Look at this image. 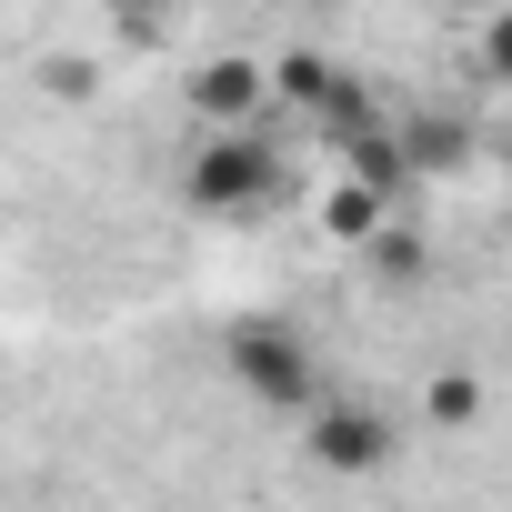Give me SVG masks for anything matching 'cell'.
<instances>
[{"instance_id": "6da1fadb", "label": "cell", "mask_w": 512, "mask_h": 512, "mask_svg": "<svg viewBox=\"0 0 512 512\" xmlns=\"http://www.w3.org/2000/svg\"><path fill=\"white\" fill-rule=\"evenodd\" d=\"M181 201L191 211H262V201H282V151L251 121H211V141L181 171Z\"/></svg>"}, {"instance_id": "7a4b0ae2", "label": "cell", "mask_w": 512, "mask_h": 512, "mask_svg": "<svg viewBox=\"0 0 512 512\" xmlns=\"http://www.w3.org/2000/svg\"><path fill=\"white\" fill-rule=\"evenodd\" d=\"M221 362H231V382L262 402V412H312L322 402V362H312V332H292V322H231V342H221Z\"/></svg>"}, {"instance_id": "3957f363", "label": "cell", "mask_w": 512, "mask_h": 512, "mask_svg": "<svg viewBox=\"0 0 512 512\" xmlns=\"http://www.w3.org/2000/svg\"><path fill=\"white\" fill-rule=\"evenodd\" d=\"M302 452H312L322 472L362 482V472H382V462L402 452V432H392V422H382L372 402H332V392H322V402L302 412Z\"/></svg>"}, {"instance_id": "277c9868", "label": "cell", "mask_w": 512, "mask_h": 512, "mask_svg": "<svg viewBox=\"0 0 512 512\" xmlns=\"http://www.w3.org/2000/svg\"><path fill=\"white\" fill-rule=\"evenodd\" d=\"M262 81H272V101H282V111H322V121H362V91H352V81H342V71L322 61V51H282V61H272Z\"/></svg>"}, {"instance_id": "5b68a950", "label": "cell", "mask_w": 512, "mask_h": 512, "mask_svg": "<svg viewBox=\"0 0 512 512\" xmlns=\"http://www.w3.org/2000/svg\"><path fill=\"white\" fill-rule=\"evenodd\" d=\"M392 141H402V171H412V191L472 161V121H462V111H402V121H392Z\"/></svg>"}, {"instance_id": "8992f818", "label": "cell", "mask_w": 512, "mask_h": 512, "mask_svg": "<svg viewBox=\"0 0 512 512\" xmlns=\"http://www.w3.org/2000/svg\"><path fill=\"white\" fill-rule=\"evenodd\" d=\"M352 251H362V272H372L382 292H422V272H432V251H422V231H412L402 211H382Z\"/></svg>"}, {"instance_id": "52a82bcc", "label": "cell", "mask_w": 512, "mask_h": 512, "mask_svg": "<svg viewBox=\"0 0 512 512\" xmlns=\"http://www.w3.org/2000/svg\"><path fill=\"white\" fill-rule=\"evenodd\" d=\"M191 111H201V121H251V111H272L262 61H201V71H191Z\"/></svg>"}, {"instance_id": "ba28073f", "label": "cell", "mask_w": 512, "mask_h": 512, "mask_svg": "<svg viewBox=\"0 0 512 512\" xmlns=\"http://www.w3.org/2000/svg\"><path fill=\"white\" fill-rule=\"evenodd\" d=\"M382 211H392V191H372V181L352 171V181H342V191L322 201V231H332V241H362V231H372Z\"/></svg>"}, {"instance_id": "9c48e42d", "label": "cell", "mask_w": 512, "mask_h": 512, "mask_svg": "<svg viewBox=\"0 0 512 512\" xmlns=\"http://www.w3.org/2000/svg\"><path fill=\"white\" fill-rule=\"evenodd\" d=\"M422 422H432V432L482 422V382H472V372H432V382H422Z\"/></svg>"}, {"instance_id": "30bf717a", "label": "cell", "mask_w": 512, "mask_h": 512, "mask_svg": "<svg viewBox=\"0 0 512 512\" xmlns=\"http://www.w3.org/2000/svg\"><path fill=\"white\" fill-rule=\"evenodd\" d=\"M482 71L512 91V11H492V21H482Z\"/></svg>"}, {"instance_id": "8fae6325", "label": "cell", "mask_w": 512, "mask_h": 512, "mask_svg": "<svg viewBox=\"0 0 512 512\" xmlns=\"http://www.w3.org/2000/svg\"><path fill=\"white\" fill-rule=\"evenodd\" d=\"M41 81H51L61 101H91V61H41Z\"/></svg>"}]
</instances>
